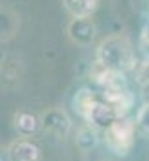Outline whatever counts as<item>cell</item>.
<instances>
[{
    "label": "cell",
    "mask_w": 149,
    "mask_h": 161,
    "mask_svg": "<svg viewBox=\"0 0 149 161\" xmlns=\"http://www.w3.org/2000/svg\"><path fill=\"white\" fill-rule=\"evenodd\" d=\"M106 144L116 154H127L134 144V124L127 118H117L106 127Z\"/></svg>",
    "instance_id": "7a4b0ae2"
},
{
    "label": "cell",
    "mask_w": 149,
    "mask_h": 161,
    "mask_svg": "<svg viewBox=\"0 0 149 161\" xmlns=\"http://www.w3.org/2000/svg\"><path fill=\"white\" fill-rule=\"evenodd\" d=\"M73 105H74V111L84 116V118H90L91 111L95 109V99H93V94L90 90H80L76 92V96L73 97Z\"/></svg>",
    "instance_id": "277c9868"
},
{
    "label": "cell",
    "mask_w": 149,
    "mask_h": 161,
    "mask_svg": "<svg viewBox=\"0 0 149 161\" xmlns=\"http://www.w3.org/2000/svg\"><path fill=\"white\" fill-rule=\"evenodd\" d=\"M69 34L73 41L80 43V45H86L88 41L93 38V25H90L88 17L86 19H76L73 21V25L69 26Z\"/></svg>",
    "instance_id": "3957f363"
},
{
    "label": "cell",
    "mask_w": 149,
    "mask_h": 161,
    "mask_svg": "<svg viewBox=\"0 0 149 161\" xmlns=\"http://www.w3.org/2000/svg\"><path fill=\"white\" fill-rule=\"evenodd\" d=\"M17 127L21 129V133H30V131H34L36 129V118L34 116H30V114H19V118H17Z\"/></svg>",
    "instance_id": "52a82bcc"
},
{
    "label": "cell",
    "mask_w": 149,
    "mask_h": 161,
    "mask_svg": "<svg viewBox=\"0 0 149 161\" xmlns=\"http://www.w3.org/2000/svg\"><path fill=\"white\" fill-rule=\"evenodd\" d=\"M138 124L149 133V105H146V107L140 111V114H138Z\"/></svg>",
    "instance_id": "9c48e42d"
},
{
    "label": "cell",
    "mask_w": 149,
    "mask_h": 161,
    "mask_svg": "<svg viewBox=\"0 0 149 161\" xmlns=\"http://www.w3.org/2000/svg\"><path fill=\"white\" fill-rule=\"evenodd\" d=\"M136 75H138V80L142 84H149V62H142L136 69Z\"/></svg>",
    "instance_id": "ba28073f"
},
{
    "label": "cell",
    "mask_w": 149,
    "mask_h": 161,
    "mask_svg": "<svg viewBox=\"0 0 149 161\" xmlns=\"http://www.w3.org/2000/svg\"><path fill=\"white\" fill-rule=\"evenodd\" d=\"M67 11L76 19H86L97 6V0H64Z\"/></svg>",
    "instance_id": "5b68a950"
},
{
    "label": "cell",
    "mask_w": 149,
    "mask_h": 161,
    "mask_svg": "<svg viewBox=\"0 0 149 161\" xmlns=\"http://www.w3.org/2000/svg\"><path fill=\"white\" fill-rule=\"evenodd\" d=\"M97 62L108 69L121 71L123 68L131 64V49L119 38H110L101 43L99 53H97Z\"/></svg>",
    "instance_id": "6da1fadb"
},
{
    "label": "cell",
    "mask_w": 149,
    "mask_h": 161,
    "mask_svg": "<svg viewBox=\"0 0 149 161\" xmlns=\"http://www.w3.org/2000/svg\"><path fill=\"white\" fill-rule=\"evenodd\" d=\"M37 156H39V150L32 142H19L13 148V159L15 161H36Z\"/></svg>",
    "instance_id": "8992f818"
}]
</instances>
